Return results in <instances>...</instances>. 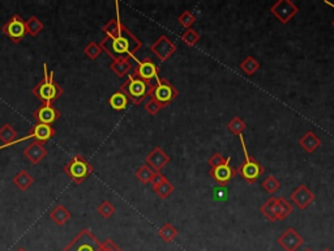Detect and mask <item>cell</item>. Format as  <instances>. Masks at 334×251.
Instances as JSON below:
<instances>
[{"mask_svg": "<svg viewBox=\"0 0 334 251\" xmlns=\"http://www.w3.org/2000/svg\"><path fill=\"white\" fill-rule=\"evenodd\" d=\"M17 251H27V250H25V248H18Z\"/></svg>", "mask_w": 334, "mask_h": 251, "instance_id": "7bdbcfd3", "label": "cell"}, {"mask_svg": "<svg viewBox=\"0 0 334 251\" xmlns=\"http://www.w3.org/2000/svg\"><path fill=\"white\" fill-rule=\"evenodd\" d=\"M153 190H154V193H155L158 196H160V198L167 199L170 195H171L172 193H174L175 186L171 183V182L169 181V179H166V181L163 182L161 186L155 187V189H153Z\"/></svg>", "mask_w": 334, "mask_h": 251, "instance_id": "d6a6232c", "label": "cell"}, {"mask_svg": "<svg viewBox=\"0 0 334 251\" xmlns=\"http://www.w3.org/2000/svg\"><path fill=\"white\" fill-rule=\"evenodd\" d=\"M110 70L113 71L118 77H125L132 70V63L129 58H120L113 60L110 63Z\"/></svg>", "mask_w": 334, "mask_h": 251, "instance_id": "ffe728a7", "label": "cell"}, {"mask_svg": "<svg viewBox=\"0 0 334 251\" xmlns=\"http://www.w3.org/2000/svg\"><path fill=\"white\" fill-rule=\"evenodd\" d=\"M225 161H226V158H225L224 156L221 155V153L215 152L214 155H213L212 157L209 158V161H208V164H209L210 169H213V168H217L218 165L224 164Z\"/></svg>", "mask_w": 334, "mask_h": 251, "instance_id": "f35d334b", "label": "cell"}, {"mask_svg": "<svg viewBox=\"0 0 334 251\" xmlns=\"http://www.w3.org/2000/svg\"><path fill=\"white\" fill-rule=\"evenodd\" d=\"M12 182L17 189H20L21 191H27L33 183H34V178L32 175L27 172V170H21L17 174L12 178Z\"/></svg>", "mask_w": 334, "mask_h": 251, "instance_id": "603a6c76", "label": "cell"}, {"mask_svg": "<svg viewBox=\"0 0 334 251\" xmlns=\"http://www.w3.org/2000/svg\"><path fill=\"white\" fill-rule=\"evenodd\" d=\"M133 76L137 79L143 80V81L148 82V84L153 85L154 82L160 79V68L158 66L151 60L150 58H144L143 60H137V65L135 67Z\"/></svg>", "mask_w": 334, "mask_h": 251, "instance_id": "9c48e42d", "label": "cell"}, {"mask_svg": "<svg viewBox=\"0 0 334 251\" xmlns=\"http://www.w3.org/2000/svg\"><path fill=\"white\" fill-rule=\"evenodd\" d=\"M55 134H56V131H55V129H54L53 126H47V124H41V123H37V124H34L32 129H30V132L27 135V136L17 137L16 140H13L12 143L7 144V145H0V149H6V148H8V147H13V145H16V144H20L21 141L30 140V139H33V140L39 141V143L44 144V143H47L49 140H51V139L55 136Z\"/></svg>", "mask_w": 334, "mask_h": 251, "instance_id": "ba28073f", "label": "cell"}, {"mask_svg": "<svg viewBox=\"0 0 334 251\" xmlns=\"http://www.w3.org/2000/svg\"><path fill=\"white\" fill-rule=\"evenodd\" d=\"M151 84L137 79L133 75H128L127 80L120 85V92L131 101L133 105H141L145 101L146 97H149Z\"/></svg>", "mask_w": 334, "mask_h": 251, "instance_id": "277c9868", "label": "cell"}, {"mask_svg": "<svg viewBox=\"0 0 334 251\" xmlns=\"http://www.w3.org/2000/svg\"><path fill=\"white\" fill-rule=\"evenodd\" d=\"M230 161H231V157H226V161L224 164L218 165L217 168H213V169L209 170L210 178L222 187H226L236 174V169H234L230 165Z\"/></svg>", "mask_w": 334, "mask_h": 251, "instance_id": "7c38bea8", "label": "cell"}, {"mask_svg": "<svg viewBox=\"0 0 334 251\" xmlns=\"http://www.w3.org/2000/svg\"><path fill=\"white\" fill-rule=\"evenodd\" d=\"M128 103H129V101H128L127 97H125L120 91L111 94V97L108 98V105H110L115 111L125 110V109L128 108Z\"/></svg>", "mask_w": 334, "mask_h": 251, "instance_id": "cb8c5ba5", "label": "cell"}, {"mask_svg": "<svg viewBox=\"0 0 334 251\" xmlns=\"http://www.w3.org/2000/svg\"><path fill=\"white\" fill-rule=\"evenodd\" d=\"M294 208L291 205L290 202H287L285 198H278L276 203V220L277 221H283L285 219H287V216H290L293 213Z\"/></svg>", "mask_w": 334, "mask_h": 251, "instance_id": "7402d4cb", "label": "cell"}, {"mask_svg": "<svg viewBox=\"0 0 334 251\" xmlns=\"http://www.w3.org/2000/svg\"><path fill=\"white\" fill-rule=\"evenodd\" d=\"M16 139H17V131L9 123H6V124L0 127V141H2V145H7V144L12 143Z\"/></svg>", "mask_w": 334, "mask_h": 251, "instance_id": "d4e9b609", "label": "cell"}, {"mask_svg": "<svg viewBox=\"0 0 334 251\" xmlns=\"http://www.w3.org/2000/svg\"><path fill=\"white\" fill-rule=\"evenodd\" d=\"M166 177L165 175L162 174V173H154V175H153V178H151V186H153V189H155V187H158V186H161V184L163 183V182L166 181Z\"/></svg>", "mask_w": 334, "mask_h": 251, "instance_id": "b9f144b4", "label": "cell"}, {"mask_svg": "<svg viewBox=\"0 0 334 251\" xmlns=\"http://www.w3.org/2000/svg\"><path fill=\"white\" fill-rule=\"evenodd\" d=\"M177 21H179V24H181L183 28H186V29H191L192 25L195 24L196 17L191 11H184L183 13L177 17Z\"/></svg>", "mask_w": 334, "mask_h": 251, "instance_id": "8d00e7d4", "label": "cell"}, {"mask_svg": "<svg viewBox=\"0 0 334 251\" xmlns=\"http://www.w3.org/2000/svg\"><path fill=\"white\" fill-rule=\"evenodd\" d=\"M260 67H261V65L251 55L247 56V58L244 59L240 63V70L243 71L246 75H248V76H252L253 73H256V71L260 70Z\"/></svg>", "mask_w": 334, "mask_h": 251, "instance_id": "f1b7e54d", "label": "cell"}, {"mask_svg": "<svg viewBox=\"0 0 334 251\" xmlns=\"http://www.w3.org/2000/svg\"><path fill=\"white\" fill-rule=\"evenodd\" d=\"M25 28H27L28 34L32 35V37H37L43 30L44 25L39 18L32 16V17H29V20L25 21Z\"/></svg>", "mask_w": 334, "mask_h": 251, "instance_id": "83f0119b", "label": "cell"}, {"mask_svg": "<svg viewBox=\"0 0 334 251\" xmlns=\"http://www.w3.org/2000/svg\"><path fill=\"white\" fill-rule=\"evenodd\" d=\"M71 216H72V215H71L70 211L61 204L55 205V207L51 210V212H50V219L53 220V221L55 222L56 225H59V226L67 224V222L71 220Z\"/></svg>", "mask_w": 334, "mask_h": 251, "instance_id": "44dd1931", "label": "cell"}, {"mask_svg": "<svg viewBox=\"0 0 334 251\" xmlns=\"http://www.w3.org/2000/svg\"><path fill=\"white\" fill-rule=\"evenodd\" d=\"M32 93L42 103H46V105H53L56 99L64 93L63 88L54 79V71H49L46 63L43 65V77L33 88Z\"/></svg>", "mask_w": 334, "mask_h": 251, "instance_id": "7a4b0ae2", "label": "cell"}, {"mask_svg": "<svg viewBox=\"0 0 334 251\" xmlns=\"http://www.w3.org/2000/svg\"><path fill=\"white\" fill-rule=\"evenodd\" d=\"M323 251H330V250H328V248H324V250Z\"/></svg>", "mask_w": 334, "mask_h": 251, "instance_id": "f6af8a7d", "label": "cell"}, {"mask_svg": "<svg viewBox=\"0 0 334 251\" xmlns=\"http://www.w3.org/2000/svg\"><path fill=\"white\" fill-rule=\"evenodd\" d=\"M101 251H123L117 243L113 240H106L105 242H102V250Z\"/></svg>", "mask_w": 334, "mask_h": 251, "instance_id": "60d3db41", "label": "cell"}, {"mask_svg": "<svg viewBox=\"0 0 334 251\" xmlns=\"http://www.w3.org/2000/svg\"><path fill=\"white\" fill-rule=\"evenodd\" d=\"M33 117L37 120V123L41 124L53 126V123H55L56 120L60 118V111L55 108L54 105H46L42 103L37 110L33 113Z\"/></svg>", "mask_w": 334, "mask_h": 251, "instance_id": "9a60e30c", "label": "cell"}, {"mask_svg": "<svg viewBox=\"0 0 334 251\" xmlns=\"http://www.w3.org/2000/svg\"><path fill=\"white\" fill-rule=\"evenodd\" d=\"M331 25H333V27H334V21H333V23H331Z\"/></svg>", "mask_w": 334, "mask_h": 251, "instance_id": "bcb514c9", "label": "cell"}, {"mask_svg": "<svg viewBox=\"0 0 334 251\" xmlns=\"http://www.w3.org/2000/svg\"><path fill=\"white\" fill-rule=\"evenodd\" d=\"M213 196L215 200H226L227 199V190L226 187H214L213 191Z\"/></svg>", "mask_w": 334, "mask_h": 251, "instance_id": "ab89813d", "label": "cell"}, {"mask_svg": "<svg viewBox=\"0 0 334 251\" xmlns=\"http://www.w3.org/2000/svg\"><path fill=\"white\" fill-rule=\"evenodd\" d=\"M262 189H264L268 194L273 195L276 191H278L279 189H281V182H279L274 175H268L266 178L262 181Z\"/></svg>", "mask_w": 334, "mask_h": 251, "instance_id": "f546056e", "label": "cell"}, {"mask_svg": "<svg viewBox=\"0 0 334 251\" xmlns=\"http://www.w3.org/2000/svg\"><path fill=\"white\" fill-rule=\"evenodd\" d=\"M99 46L113 60L120 58L136 59V53L143 47V42L122 24L118 34L113 38L105 37L99 42Z\"/></svg>", "mask_w": 334, "mask_h": 251, "instance_id": "6da1fadb", "label": "cell"}, {"mask_svg": "<svg viewBox=\"0 0 334 251\" xmlns=\"http://www.w3.org/2000/svg\"><path fill=\"white\" fill-rule=\"evenodd\" d=\"M177 96H179V91L165 77H162V79L160 77L151 85L150 92H149V97L154 101H157L163 109L167 108L174 99H176Z\"/></svg>", "mask_w": 334, "mask_h": 251, "instance_id": "8992f818", "label": "cell"}, {"mask_svg": "<svg viewBox=\"0 0 334 251\" xmlns=\"http://www.w3.org/2000/svg\"><path fill=\"white\" fill-rule=\"evenodd\" d=\"M4 34L11 39L13 44H20L27 33V28H25V21L23 20V17L18 15H13L2 28Z\"/></svg>", "mask_w": 334, "mask_h": 251, "instance_id": "30bf717a", "label": "cell"}, {"mask_svg": "<svg viewBox=\"0 0 334 251\" xmlns=\"http://www.w3.org/2000/svg\"><path fill=\"white\" fill-rule=\"evenodd\" d=\"M145 162L154 173H160L166 165L169 164L170 157L161 147H155L145 157Z\"/></svg>", "mask_w": 334, "mask_h": 251, "instance_id": "2e32d148", "label": "cell"}, {"mask_svg": "<svg viewBox=\"0 0 334 251\" xmlns=\"http://www.w3.org/2000/svg\"><path fill=\"white\" fill-rule=\"evenodd\" d=\"M149 49L161 61H166L170 56L174 55V53L176 51V45L167 35H161L157 41L150 45Z\"/></svg>", "mask_w": 334, "mask_h": 251, "instance_id": "4fadbf2b", "label": "cell"}, {"mask_svg": "<svg viewBox=\"0 0 334 251\" xmlns=\"http://www.w3.org/2000/svg\"><path fill=\"white\" fill-rule=\"evenodd\" d=\"M299 145L307 153H314L317 148L321 147V139L314 131H308L299 139Z\"/></svg>", "mask_w": 334, "mask_h": 251, "instance_id": "d6986e66", "label": "cell"}, {"mask_svg": "<svg viewBox=\"0 0 334 251\" xmlns=\"http://www.w3.org/2000/svg\"><path fill=\"white\" fill-rule=\"evenodd\" d=\"M277 242L285 251H297L304 243V238L294 228H287L278 237Z\"/></svg>", "mask_w": 334, "mask_h": 251, "instance_id": "5bb4252c", "label": "cell"}, {"mask_svg": "<svg viewBox=\"0 0 334 251\" xmlns=\"http://www.w3.org/2000/svg\"><path fill=\"white\" fill-rule=\"evenodd\" d=\"M144 108H145V110L148 111L150 115H157L158 113H160V111L163 109L162 106L157 102V101H154V99H151V98L149 99L145 105H144Z\"/></svg>", "mask_w": 334, "mask_h": 251, "instance_id": "74e56055", "label": "cell"}, {"mask_svg": "<svg viewBox=\"0 0 334 251\" xmlns=\"http://www.w3.org/2000/svg\"><path fill=\"white\" fill-rule=\"evenodd\" d=\"M63 172L70 177L73 183L81 184L94 172V168L84 156L76 155L65 164Z\"/></svg>", "mask_w": 334, "mask_h": 251, "instance_id": "5b68a950", "label": "cell"}, {"mask_svg": "<svg viewBox=\"0 0 334 251\" xmlns=\"http://www.w3.org/2000/svg\"><path fill=\"white\" fill-rule=\"evenodd\" d=\"M84 53H85V55L87 56V58L92 59V60H94V59L98 58V56L101 55L103 51H102L99 44H96V42H91V44H87L86 46L84 47Z\"/></svg>", "mask_w": 334, "mask_h": 251, "instance_id": "e575fe53", "label": "cell"}, {"mask_svg": "<svg viewBox=\"0 0 334 251\" xmlns=\"http://www.w3.org/2000/svg\"><path fill=\"white\" fill-rule=\"evenodd\" d=\"M102 242L87 228L81 229L79 234L61 251H101Z\"/></svg>", "mask_w": 334, "mask_h": 251, "instance_id": "52a82bcc", "label": "cell"}, {"mask_svg": "<svg viewBox=\"0 0 334 251\" xmlns=\"http://www.w3.org/2000/svg\"><path fill=\"white\" fill-rule=\"evenodd\" d=\"M227 129L233 132L234 135H238L239 136V135H241V132H243L244 130L247 129V124H246V122H244L240 117H234L233 119L227 123Z\"/></svg>", "mask_w": 334, "mask_h": 251, "instance_id": "836d02e7", "label": "cell"}, {"mask_svg": "<svg viewBox=\"0 0 334 251\" xmlns=\"http://www.w3.org/2000/svg\"><path fill=\"white\" fill-rule=\"evenodd\" d=\"M298 12L299 8L291 0H278L271 7V13L281 24H287Z\"/></svg>", "mask_w": 334, "mask_h": 251, "instance_id": "8fae6325", "label": "cell"}, {"mask_svg": "<svg viewBox=\"0 0 334 251\" xmlns=\"http://www.w3.org/2000/svg\"><path fill=\"white\" fill-rule=\"evenodd\" d=\"M23 155L28 158L29 162H32L33 165L39 164L42 160L47 156V151L44 148V145L39 141H32L30 145H28L27 148L24 149Z\"/></svg>", "mask_w": 334, "mask_h": 251, "instance_id": "ac0fdd59", "label": "cell"}, {"mask_svg": "<svg viewBox=\"0 0 334 251\" xmlns=\"http://www.w3.org/2000/svg\"><path fill=\"white\" fill-rule=\"evenodd\" d=\"M239 139H240V144H241V148H243V153L246 160H244L243 164L239 165V168L236 169V174L240 175L241 178L247 182V183L252 184L255 183V182L257 181L262 174H264L265 169L264 166L260 164L259 161L248 153V149L247 147H246V143H244L243 134L239 135Z\"/></svg>", "mask_w": 334, "mask_h": 251, "instance_id": "3957f363", "label": "cell"}, {"mask_svg": "<svg viewBox=\"0 0 334 251\" xmlns=\"http://www.w3.org/2000/svg\"><path fill=\"white\" fill-rule=\"evenodd\" d=\"M177 234H179L177 229L175 228L174 225L170 224V222H166L162 228L158 231V237H160V238H162V241H165L166 243L172 242V241H174L175 238L177 237Z\"/></svg>", "mask_w": 334, "mask_h": 251, "instance_id": "484cf974", "label": "cell"}, {"mask_svg": "<svg viewBox=\"0 0 334 251\" xmlns=\"http://www.w3.org/2000/svg\"><path fill=\"white\" fill-rule=\"evenodd\" d=\"M97 211H98V213L103 219H110L117 210H115V207L113 205V203L108 202V200H105V202H102L101 204L98 205Z\"/></svg>", "mask_w": 334, "mask_h": 251, "instance_id": "d590c367", "label": "cell"}, {"mask_svg": "<svg viewBox=\"0 0 334 251\" xmlns=\"http://www.w3.org/2000/svg\"><path fill=\"white\" fill-rule=\"evenodd\" d=\"M305 251H314V250H312V248H307V250H305Z\"/></svg>", "mask_w": 334, "mask_h": 251, "instance_id": "ee69618b", "label": "cell"}, {"mask_svg": "<svg viewBox=\"0 0 334 251\" xmlns=\"http://www.w3.org/2000/svg\"><path fill=\"white\" fill-rule=\"evenodd\" d=\"M276 203H277V198L272 196L269 200H266V202H265L264 204L260 207V211H261L262 215H264V216L266 217V220H269L271 222L277 221L276 220Z\"/></svg>", "mask_w": 334, "mask_h": 251, "instance_id": "4316f807", "label": "cell"}, {"mask_svg": "<svg viewBox=\"0 0 334 251\" xmlns=\"http://www.w3.org/2000/svg\"><path fill=\"white\" fill-rule=\"evenodd\" d=\"M181 38H182V41L187 45V46L193 47L198 41H200L201 35L198 34V32H196V30L186 29L183 32V34L181 35Z\"/></svg>", "mask_w": 334, "mask_h": 251, "instance_id": "4dcf8cb0", "label": "cell"}, {"mask_svg": "<svg viewBox=\"0 0 334 251\" xmlns=\"http://www.w3.org/2000/svg\"><path fill=\"white\" fill-rule=\"evenodd\" d=\"M153 175H154V172L148 166V165H143V166H140L139 169L136 170V178L144 184L150 183Z\"/></svg>", "mask_w": 334, "mask_h": 251, "instance_id": "1f68e13d", "label": "cell"}, {"mask_svg": "<svg viewBox=\"0 0 334 251\" xmlns=\"http://www.w3.org/2000/svg\"><path fill=\"white\" fill-rule=\"evenodd\" d=\"M290 199L291 202L297 205L299 210H305V208H308V205L311 204L315 200V194L308 189V186H305V184H299V186L291 193Z\"/></svg>", "mask_w": 334, "mask_h": 251, "instance_id": "e0dca14e", "label": "cell"}]
</instances>
